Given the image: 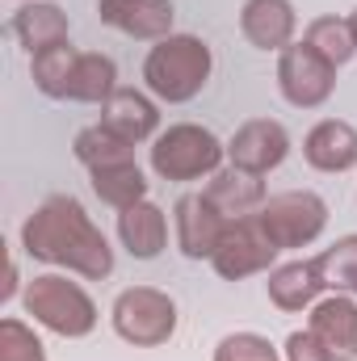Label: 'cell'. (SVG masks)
<instances>
[{"label":"cell","instance_id":"7c38bea8","mask_svg":"<svg viewBox=\"0 0 357 361\" xmlns=\"http://www.w3.org/2000/svg\"><path fill=\"white\" fill-rule=\"evenodd\" d=\"M307 328L320 336V345L332 353V361H357V298L328 294L311 307Z\"/></svg>","mask_w":357,"mask_h":361},{"label":"cell","instance_id":"f1b7e54d","mask_svg":"<svg viewBox=\"0 0 357 361\" xmlns=\"http://www.w3.org/2000/svg\"><path fill=\"white\" fill-rule=\"evenodd\" d=\"M17 294V265H8V281H4V290H0V302H8Z\"/></svg>","mask_w":357,"mask_h":361},{"label":"cell","instance_id":"ba28073f","mask_svg":"<svg viewBox=\"0 0 357 361\" xmlns=\"http://www.w3.org/2000/svg\"><path fill=\"white\" fill-rule=\"evenodd\" d=\"M277 89L294 109H315L337 89V68L307 42H290L277 55Z\"/></svg>","mask_w":357,"mask_h":361},{"label":"cell","instance_id":"4fadbf2b","mask_svg":"<svg viewBox=\"0 0 357 361\" xmlns=\"http://www.w3.org/2000/svg\"><path fill=\"white\" fill-rule=\"evenodd\" d=\"M298 17L290 0H244L240 8V34L257 47V51H286L294 42Z\"/></svg>","mask_w":357,"mask_h":361},{"label":"cell","instance_id":"f546056e","mask_svg":"<svg viewBox=\"0 0 357 361\" xmlns=\"http://www.w3.org/2000/svg\"><path fill=\"white\" fill-rule=\"evenodd\" d=\"M349 21H353V34H357V13H353V17H349Z\"/></svg>","mask_w":357,"mask_h":361},{"label":"cell","instance_id":"cb8c5ba5","mask_svg":"<svg viewBox=\"0 0 357 361\" xmlns=\"http://www.w3.org/2000/svg\"><path fill=\"white\" fill-rule=\"evenodd\" d=\"M303 42L315 47L332 68H345L357 55V34H353V21L349 17H315L307 25V38Z\"/></svg>","mask_w":357,"mask_h":361},{"label":"cell","instance_id":"8992f818","mask_svg":"<svg viewBox=\"0 0 357 361\" xmlns=\"http://www.w3.org/2000/svg\"><path fill=\"white\" fill-rule=\"evenodd\" d=\"M261 227L269 231V240L290 252V248H307L324 235L328 227V202L311 189H286V193H273L261 202L257 210Z\"/></svg>","mask_w":357,"mask_h":361},{"label":"cell","instance_id":"e0dca14e","mask_svg":"<svg viewBox=\"0 0 357 361\" xmlns=\"http://www.w3.org/2000/svg\"><path fill=\"white\" fill-rule=\"evenodd\" d=\"M269 302L277 311H307L320 302V294L328 290L324 286V273L320 261H290V265H277L269 273Z\"/></svg>","mask_w":357,"mask_h":361},{"label":"cell","instance_id":"83f0119b","mask_svg":"<svg viewBox=\"0 0 357 361\" xmlns=\"http://www.w3.org/2000/svg\"><path fill=\"white\" fill-rule=\"evenodd\" d=\"M286 361H332V353L320 345V336L311 328H303V332L286 336Z\"/></svg>","mask_w":357,"mask_h":361},{"label":"cell","instance_id":"603a6c76","mask_svg":"<svg viewBox=\"0 0 357 361\" xmlns=\"http://www.w3.org/2000/svg\"><path fill=\"white\" fill-rule=\"evenodd\" d=\"M72 152H76V160L85 164V169H109V164H126V160H135V143H126L122 135H114L109 126H85L80 135H76V143H72Z\"/></svg>","mask_w":357,"mask_h":361},{"label":"cell","instance_id":"d4e9b609","mask_svg":"<svg viewBox=\"0 0 357 361\" xmlns=\"http://www.w3.org/2000/svg\"><path fill=\"white\" fill-rule=\"evenodd\" d=\"M315 261H320L324 286H328L332 294H349V298H357V235L337 240V244L324 248Z\"/></svg>","mask_w":357,"mask_h":361},{"label":"cell","instance_id":"2e32d148","mask_svg":"<svg viewBox=\"0 0 357 361\" xmlns=\"http://www.w3.org/2000/svg\"><path fill=\"white\" fill-rule=\"evenodd\" d=\"M118 240L131 257L139 261H156L164 252V240H169V219L156 202H135L126 210H118Z\"/></svg>","mask_w":357,"mask_h":361},{"label":"cell","instance_id":"ffe728a7","mask_svg":"<svg viewBox=\"0 0 357 361\" xmlns=\"http://www.w3.org/2000/svg\"><path fill=\"white\" fill-rule=\"evenodd\" d=\"M76 59L80 51L72 42H55L38 55H30V76H34V89L51 101H68V89H72V76H76Z\"/></svg>","mask_w":357,"mask_h":361},{"label":"cell","instance_id":"5b68a950","mask_svg":"<svg viewBox=\"0 0 357 361\" xmlns=\"http://www.w3.org/2000/svg\"><path fill=\"white\" fill-rule=\"evenodd\" d=\"M109 319H114V332L126 345L156 349V345H169L173 332H177V302L156 286H131L114 298Z\"/></svg>","mask_w":357,"mask_h":361},{"label":"cell","instance_id":"7402d4cb","mask_svg":"<svg viewBox=\"0 0 357 361\" xmlns=\"http://www.w3.org/2000/svg\"><path fill=\"white\" fill-rule=\"evenodd\" d=\"M89 177H92V193L105 206H114V210H126V206H135V202L147 197V177H143V169L135 160L109 164V169H92Z\"/></svg>","mask_w":357,"mask_h":361},{"label":"cell","instance_id":"3957f363","mask_svg":"<svg viewBox=\"0 0 357 361\" xmlns=\"http://www.w3.org/2000/svg\"><path fill=\"white\" fill-rule=\"evenodd\" d=\"M25 315H34V324H42L47 332L63 336V341H80L97 328V302L89 298L85 286L68 281L63 273H42L25 286L21 298Z\"/></svg>","mask_w":357,"mask_h":361},{"label":"cell","instance_id":"30bf717a","mask_svg":"<svg viewBox=\"0 0 357 361\" xmlns=\"http://www.w3.org/2000/svg\"><path fill=\"white\" fill-rule=\"evenodd\" d=\"M97 13L109 30H118L126 38H143V42L169 38L173 21H177L173 0H97Z\"/></svg>","mask_w":357,"mask_h":361},{"label":"cell","instance_id":"9a60e30c","mask_svg":"<svg viewBox=\"0 0 357 361\" xmlns=\"http://www.w3.org/2000/svg\"><path fill=\"white\" fill-rule=\"evenodd\" d=\"M101 126H109L126 143H147L160 130V109L139 89H114V97L101 105Z\"/></svg>","mask_w":357,"mask_h":361},{"label":"cell","instance_id":"ac0fdd59","mask_svg":"<svg viewBox=\"0 0 357 361\" xmlns=\"http://www.w3.org/2000/svg\"><path fill=\"white\" fill-rule=\"evenodd\" d=\"M13 34L30 55H38V51L55 47V42H68V13L59 4L30 0V4H21L13 13Z\"/></svg>","mask_w":357,"mask_h":361},{"label":"cell","instance_id":"7a4b0ae2","mask_svg":"<svg viewBox=\"0 0 357 361\" xmlns=\"http://www.w3.org/2000/svg\"><path fill=\"white\" fill-rule=\"evenodd\" d=\"M210 68H214V55L198 34H169L147 51L143 85L169 105H185L206 89Z\"/></svg>","mask_w":357,"mask_h":361},{"label":"cell","instance_id":"44dd1931","mask_svg":"<svg viewBox=\"0 0 357 361\" xmlns=\"http://www.w3.org/2000/svg\"><path fill=\"white\" fill-rule=\"evenodd\" d=\"M118 89V63L101 51H80L76 59V76H72V89L68 101H85V105H105Z\"/></svg>","mask_w":357,"mask_h":361},{"label":"cell","instance_id":"9c48e42d","mask_svg":"<svg viewBox=\"0 0 357 361\" xmlns=\"http://www.w3.org/2000/svg\"><path fill=\"white\" fill-rule=\"evenodd\" d=\"M286 156H290V135H286V126L273 122V118H253V122H244V126L231 135V143H227L231 169H244V173H257V177L273 173Z\"/></svg>","mask_w":357,"mask_h":361},{"label":"cell","instance_id":"5bb4252c","mask_svg":"<svg viewBox=\"0 0 357 361\" xmlns=\"http://www.w3.org/2000/svg\"><path fill=\"white\" fill-rule=\"evenodd\" d=\"M303 156L320 173H349L357 164V126L341 122V118H324L320 126L307 130Z\"/></svg>","mask_w":357,"mask_h":361},{"label":"cell","instance_id":"52a82bcc","mask_svg":"<svg viewBox=\"0 0 357 361\" xmlns=\"http://www.w3.org/2000/svg\"><path fill=\"white\" fill-rule=\"evenodd\" d=\"M277 244L269 240V231L261 227L257 210L253 214H240V219H227L223 227V240L210 257V265L219 277L227 281H240V277H253V273H265L273 261H277Z\"/></svg>","mask_w":357,"mask_h":361},{"label":"cell","instance_id":"484cf974","mask_svg":"<svg viewBox=\"0 0 357 361\" xmlns=\"http://www.w3.org/2000/svg\"><path fill=\"white\" fill-rule=\"evenodd\" d=\"M0 361H47V349L30 324L8 315V319H0Z\"/></svg>","mask_w":357,"mask_h":361},{"label":"cell","instance_id":"d6986e66","mask_svg":"<svg viewBox=\"0 0 357 361\" xmlns=\"http://www.w3.org/2000/svg\"><path fill=\"white\" fill-rule=\"evenodd\" d=\"M206 197L227 214V219H240V214H253L261 210L265 202V180L257 173H244V169H219L210 185H206Z\"/></svg>","mask_w":357,"mask_h":361},{"label":"cell","instance_id":"4316f807","mask_svg":"<svg viewBox=\"0 0 357 361\" xmlns=\"http://www.w3.org/2000/svg\"><path fill=\"white\" fill-rule=\"evenodd\" d=\"M214 361H282V357L261 332H231V336L219 341Z\"/></svg>","mask_w":357,"mask_h":361},{"label":"cell","instance_id":"277c9868","mask_svg":"<svg viewBox=\"0 0 357 361\" xmlns=\"http://www.w3.org/2000/svg\"><path fill=\"white\" fill-rule=\"evenodd\" d=\"M223 156H227V147L198 122H177L164 135H156V143H152V169L164 180L214 177Z\"/></svg>","mask_w":357,"mask_h":361},{"label":"cell","instance_id":"8fae6325","mask_svg":"<svg viewBox=\"0 0 357 361\" xmlns=\"http://www.w3.org/2000/svg\"><path fill=\"white\" fill-rule=\"evenodd\" d=\"M227 214L206 197V193H185L177 202V244L189 261H210L219 240H223Z\"/></svg>","mask_w":357,"mask_h":361},{"label":"cell","instance_id":"6da1fadb","mask_svg":"<svg viewBox=\"0 0 357 361\" xmlns=\"http://www.w3.org/2000/svg\"><path fill=\"white\" fill-rule=\"evenodd\" d=\"M21 248L25 257L55 265V269L80 273L89 281H101L114 273V248L105 231L89 219V210L72 193L47 197L25 223H21Z\"/></svg>","mask_w":357,"mask_h":361}]
</instances>
